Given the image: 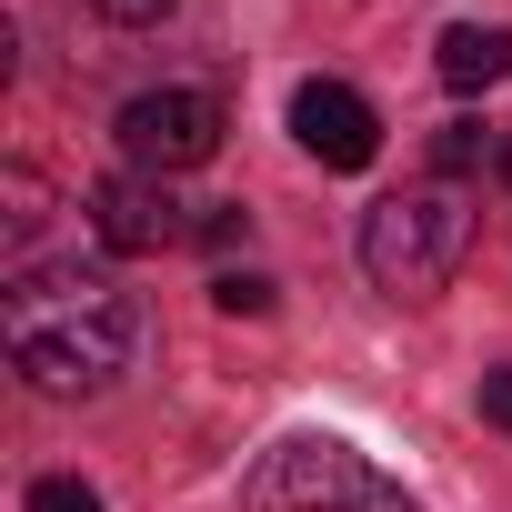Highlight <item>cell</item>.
<instances>
[{
  "label": "cell",
  "instance_id": "obj_8",
  "mask_svg": "<svg viewBox=\"0 0 512 512\" xmlns=\"http://www.w3.org/2000/svg\"><path fill=\"white\" fill-rule=\"evenodd\" d=\"M0 201H11V211H0V241H11V272H31V241H41V221H51V191H41V171H0Z\"/></svg>",
  "mask_w": 512,
  "mask_h": 512
},
{
  "label": "cell",
  "instance_id": "obj_11",
  "mask_svg": "<svg viewBox=\"0 0 512 512\" xmlns=\"http://www.w3.org/2000/svg\"><path fill=\"white\" fill-rule=\"evenodd\" d=\"M21 512H101V492H91V482H71V472H41Z\"/></svg>",
  "mask_w": 512,
  "mask_h": 512
},
{
  "label": "cell",
  "instance_id": "obj_4",
  "mask_svg": "<svg viewBox=\"0 0 512 512\" xmlns=\"http://www.w3.org/2000/svg\"><path fill=\"white\" fill-rule=\"evenodd\" d=\"M111 131H121V161H131V171H161V181H171V171H201V161L221 151V131H231V121H221V101H211V91H181V81H171V91L121 101V121H111Z\"/></svg>",
  "mask_w": 512,
  "mask_h": 512
},
{
  "label": "cell",
  "instance_id": "obj_3",
  "mask_svg": "<svg viewBox=\"0 0 512 512\" xmlns=\"http://www.w3.org/2000/svg\"><path fill=\"white\" fill-rule=\"evenodd\" d=\"M241 512H422L402 482L372 472V452L332 442V432H292L262 452V472L241 482Z\"/></svg>",
  "mask_w": 512,
  "mask_h": 512
},
{
  "label": "cell",
  "instance_id": "obj_9",
  "mask_svg": "<svg viewBox=\"0 0 512 512\" xmlns=\"http://www.w3.org/2000/svg\"><path fill=\"white\" fill-rule=\"evenodd\" d=\"M272 302H282L272 272H221V282H211V312H231V322H262Z\"/></svg>",
  "mask_w": 512,
  "mask_h": 512
},
{
  "label": "cell",
  "instance_id": "obj_15",
  "mask_svg": "<svg viewBox=\"0 0 512 512\" xmlns=\"http://www.w3.org/2000/svg\"><path fill=\"white\" fill-rule=\"evenodd\" d=\"M492 181H502V191H512V131H502V141H492Z\"/></svg>",
  "mask_w": 512,
  "mask_h": 512
},
{
  "label": "cell",
  "instance_id": "obj_6",
  "mask_svg": "<svg viewBox=\"0 0 512 512\" xmlns=\"http://www.w3.org/2000/svg\"><path fill=\"white\" fill-rule=\"evenodd\" d=\"M292 141L322 161V171H372L382 161V121L352 81H302L292 91Z\"/></svg>",
  "mask_w": 512,
  "mask_h": 512
},
{
  "label": "cell",
  "instance_id": "obj_13",
  "mask_svg": "<svg viewBox=\"0 0 512 512\" xmlns=\"http://www.w3.org/2000/svg\"><path fill=\"white\" fill-rule=\"evenodd\" d=\"M482 422H492V432H512V362H502V372H482Z\"/></svg>",
  "mask_w": 512,
  "mask_h": 512
},
{
  "label": "cell",
  "instance_id": "obj_14",
  "mask_svg": "<svg viewBox=\"0 0 512 512\" xmlns=\"http://www.w3.org/2000/svg\"><path fill=\"white\" fill-rule=\"evenodd\" d=\"M101 21H121V31H141V21H171V0H91Z\"/></svg>",
  "mask_w": 512,
  "mask_h": 512
},
{
  "label": "cell",
  "instance_id": "obj_7",
  "mask_svg": "<svg viewBox=\"0 0 512 512\" xmlns=\"http://www.w3.org/2000/svg\"><path fill=\"white\" fill-rule=\"evenodd\" d=\"M432 71L452 91H492V81H512V31L502 21H452L442 51H432Z\"/></svg>",
  "mask_w": 512,
  "mask_h": 512
},
{
  "label": "cell",
  "instance_id": "obj_5",
  "mask_svg": "<svg viewBox=\"0 0 512 512\" xmlns=\"http://www.w3.org/2000/svg\"><path fill=\"white\" fill-rule=\"evenodd\" d=\"M201 221L181 211V191L161 181V171H101L91 181V241L111 251V262H151V251H171V241H191Z\"/></svg>",
  "mask_w": 512,
  "mask_h": 512
},
{
  "label": "cell",
  "instance_id": "obj_2",
  "mask_svg": "<svg viewBox=\"0 0 512 512\" xmlns=\"http://www.w3.org/2000/svg\"><path fill=\"white\" fill-rule=\"evenodd\" d=\"M462 262H472V201L452 181H412V191L362 211V272L392 302H432Z\"/></svg>",
  "mask_w": 512,
  "mask_h": 512
},
{
  "label": "cell",
  "instance_id": "obj_12",
  "mask_svg": "<svg viewBox=\"0 0 512 512\" xmlns=\"http://www.w3.org/2000/svg\"><path fill=\"white\" fill-rule=\"evenodd\" d=\"M191 241H201V251H231V241H251V211H201Z\"/></svg>",
  "mask_w": 512,
  "mask_h": 512
},
{
  "label": "cell",
  "instance_id": "obj_10",
  "mask_svg": "<svg viewBox=\"0 0 512 512\" xmlns=\"http://www.w3.org/2000/svg\"><path fill=\"white\" fill-rule=\"evenodd\" d=\"M492 141H502V131H482V121H442V131H432V171H442V181H462Z\"/></svg>",
  "mask_w": 512,
  "mask_h": 512
},
{
  "label": "cell",
  "instance_id": "obj_1",
  "mask_svg": "<svg viewBox=\"0 0 512 512\" xmlns=\"http://www.w3.org/2000/svg\"><path fill=\"white\" fill-rule=\"evenodd\" d=\"M0 342H11V372L51 402L111 392L141 352V312L101 262H31L0 282Z\"/></svg>",
  "mask_w": 512,
  "mask_h": 512
}]
</instances>
